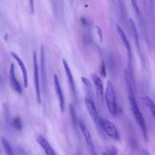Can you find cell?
I'll return each instance as SVG.
<instances>
[{"label":"cell","mask_w":155,"mask_h":155,"mask_svg":"<svg viewBox=\"0 0 155 155\" xmlns=\"http://www.w3.org/2000/svg\"><path fill=\"white\" fill-rule=\"evenodd\" d=\"M142 100L143 103L145 104V106L150 109V112L155 121V103L154 101L148 96H145L142 97Z\"/></svg>","instance_id":"15"},{"label":"cell","mask_w":155,"mask_h":155,"mask_svg":"<svg viewBox=\"0 0 155 155\" xmlns=\"http://www.w3.org/2000/svg\"><path fill=\"white\" fill-rule=\"evenodd\" d=\"M105 99L109 111L112 115H116L117 113L116 96L113 85L110 81H108L107 83L105 92Z\"/></svg>","instance_id":"2"},{"label":"cell","mask_w":155,"mask_h":155,"mask_svg":"<svg viewBox=\"0 0 155 155\" xmlns=\"http://www.w3.org/2000/svg\"><path fill=\"white\" fill-rule=\"evenodd\" d=\"M81 80L82 82V84H84V86L85 88V91L88 94V96H87V97H89V98H91V94H92V89H91V85L90 84V82L88 81V79H87L86 78L84 77H82L81 78Z\"/></svg>","instance_id":"18"},{"label":"cell","mask_w":155,"mask_h":155,"mask_svg":"<svg viewBox=\"0 0 155 155\" xmlns=\"http://www.w3.org/2000/svg\"><path fill=\"white\" fill-rule=\"evenodd\" d=\"M132 7L133 8V9L135 10V12H136V13L137 14V15L140 16V10L139 8V6L138 5V3L136 1H131Z\"/></svg>","instance_id":"22"},{"label":"cell","mask_w":155,"mask_h":155,"mask_svg":"<svg viewBox=\"0 0 155 155\" xmlns=\"http://www.w3.org/2000/svg\"><path fill=\"white\" fill-rule=\"evenodd\" d=\"M100 74L101 75L105 78L106 77V66H105V64H104V61L103 60L101 63L100 66Z\"/></svg>","instance_id":"21"},{"label":"cell","mask_w":155,"mask_h":155,"mask_svg":"<svg viewBox=\"0 0 155 155\" xmlns=\"http://www.w3.org/2000/svg\"><path fill=\"white\" fill-rule=\"evenodd\" d=\"M100 128L101 130L106 133V134L115 140L119 139V135L117 128L114 124L108 119L101 117L100 118Z\"/></svg>","instance_id":"3"},{"label":"cell","mask_w":155,"mask_h":155,"mask_svg":"<svg viewBox=\"0 0 155 155\" xmlns=\"http://www.w3.org/2000/svg\"><path fill=\"white\" fill-rule=\"evenodd\" d=\"M53 81H54V85H55V91L57 94L59 103V107L60 110L62 112L64 111V107H65V101H64V98L63 95V90H62L58 77L56 75H54L53 76Z\"/></svg>","instance_id":"7"},{"label":"cell","mask_w":155,"mask_h":155,"mask_svg":"<svg viewBox=\"0 0 155 155\" xmlns=\"http://www.w3.org/2000/svg\"><path fill=\"white\" fill-rule=\"evenodd\" d=\"M1 142L2 144L4 150V151L6 153V155H14V153L13 151V150L11 147V145L9 141L7 140V139L4 137H2L1 138Z\"/></svg>","instance_id":"16"},{"label":"cell","mask_w":155,"mask_h":155,"mask_svg":"<svg viewBox=\"0 0 155 155\" xmlns=\"http://www.w3.org/2000/svg\"><path fill=\"white\" fill-rule=\"evenodd\" d=\"M118 151L115 147H112L107 149L106 151L103 153V155H118Z\"/></svg>","instance_id":"20"},{"label":"cell","mask_w":155,"mask_h":155,"mask_svg":"<svg viewBox=\"0 0 155 155\" xmlns=\"http://www.w3.org/2000/svg\"><path fill=\"white\" fill-rule=\"evenodd\" d=\"M97 30H98V35H99V37H100V38L101 40V41H103V34H102V31H101V29L100 27L98 26H97Z\"/></svg>","instance_id":"24"},{"label":"cell","mask_w":155,"mask_h":155,"mask_svg":"<svg viewBox=\"0 0 155 155\" xmlns=\"http://www.w3.org/2000/svg\"><path fill=\"white\" fill-rule=\"evenodd\" d=\"M41 69L42 75V82L44 88H46V65H45V56H44V50L42 46L41 48Z\"/></svg>","instance_id":"14"},{"label":"cell","mask_w":155,"mask_h":155,"mask_svg":"<svg viewBox=\"0 0 155 155\" xmlns=\"http://www.w3.org/2000/svg\"><path fill=\"white\" fill-rule=\"evenodd\" d=\"M10 55L14 58V59L16 60L18 64L19 65V66L21 69L22 74L24 86L25 88H27V87H28V74H27V71L24 63H23L22 60L19 57V56L18 55H16L15 52H11Z\"/></svg>","instance_id":"9"},{"label":"cell","mask_w":155,"mask_h":155,"mask_svg":"<svg viewBox=\"0 0 155 155\" xmlns=\"http://www.w3.org/2000/svg\"><path fill=\"white\" fill-rule=\"evenodd\" d=\"M33 64H34V84L36 91V99L37 102L38 104L41 103V88L39 78V69L37 59V54L35 51L33 53Z\"/></svg>","instance_id":"4"},{"label":"cell","mask_w":155,"mask_h":155,"mask_svg":"<svg viewBox=\"0 0 155 155\" xmlns=\"http://www.w3.org/2000/svg\"><path fill=\"white\" fill-rule=\"evenodd\" d=\"M116 29H117L118 33L124 45L125 46V47L126 48V50H127V52L128 53V57L129 59V63L130 64L131 61H132V49H131V45H130V41H129V40L124 32V31L122 30V28L119 25L116 26Z\"/></svg>","instance_id":"10"},{"label":"cell","mask_w":155,"mask_h":155,"mask_svg":"<svg viewBox=\"0 0 155 155\" xmlns=\"http://www.w3.org/2000/svg\"><path fill=\"white\" fill-rule=\"evenodd\" d=\"M29 6L30 7L31 9V12H32V13H34V1H29Z\"/></svg>","instance_id":"23"},{"label":"cell","mask_w":155,"mask_h":155,"mask_svg":"<svg viewBox=\"0 0 155 155\" xmlns=\"http://www.w3.org/2000/svg\"><path fill=\"white\" fill-rule=\"evenodd\" d=\"M129 100L130 101L132 111L133 115L135 117V119L141 129V131L142 132L144 139L147 141V130L145 121L144 118L141 112L140 111V110L138 106L136 100L134 97V95L132 94V90H130V93L129 95Z\"/></svg>","instance_id":"1"},{"label":"cell","mask_w":155,"mask_h":155,"mask_svg":"<svg viewBox=\"0 0 155 155\" xmlns=\"http://www.w3.org/2000/svg\"><path fill=\"white\" fill-rule=\"evenodd\" d=\"M85 103L86 105L87 109L90 115L92 120L95 123L97 127L101 130L100 128V118L101 116L99 115L98 109L97 108L96 104L91 98L86 97L85 99Z\"/></svg>","instance_id":"5"},{"label":"cell","mask_w":155,"mask_h":155,"mask_svg":"<svg viewBox=\"0 0 155 155\" xmlns=\"http://www.w3.org/2000/svg\"><path fill=\"white\" fill-rule=\"evenodd\" d=\"M37 141L42 147L46 155H56L51 145L43 136L39 135L37 138Z\"/></svg>","instance_id":"11"},{"label":"cell","mask_w":155,"mask_h":155,"mask_svg":"<svg viewBox=\"0 0 155 155\" xmlns=\"http://www.w3.org/2000/svg\"><path fill=\"white\" fill-rule=\"evenodd\" d=\"M129 23H130V27H131V29L132 31L133 37L135 38V41H136V43L137 46H139V37H138V30H137L135 23L134 21L131 18L129 19Z\"/></svg>","instance_id":"17"},{"label":"cell","mask_w":155,"mask_h":155,"mask_svg":"<svg viewBox=\"0 0 155 155\" xmlns=\"http://www.w3.org/2000/svg\"><path fill=\"white\" fill-rule=\"evenodd\" d=\"M12 124L13 126V127L18 131H20L22 130V122L21 120L20 119V118L19 117H16L15 118L12 122Z\"/></svg>","instance_id":"19"},{"label":"cell","mask_w":155,"mask_h":155,"mask_svg":"<svg viewBox=\"0 0 155 155\" xmlns=\"http://www.w3.org/2000/svg\"><path fill=\"white\" fill-rule=\"evenodd\" d=\"M91 78H92L93 82H94V84L95 85L97 96L100 101L103 102V100H104V85H103V81H102L101 78L96 74L91 75Z\"/></svg>","instance_id":"6"},{"label":"cell","mask_w":155,"mask_h":155,"mask_svg":"<svg viewBox=\"0 0 155 155\" xmlns=\"http://www.w3.org/2000/svg\"><path fill=\"white\" fill-rule=\"evenodd\" d=\"M9 79L10 84L13 89L17 93V94L21 95L22 93V88L20 84L17 80L15 73V66L13 64H11L9 69Z\"/></svg>","instance_id":"8"},{"label":"cell","mask_w":155,"mask_h":155,"mask_svg":"<svg viewBox=\"0 0 155 155\" xmlns=\"http://www.w3.org/2000/svg\"><path fill=\"white\" fill-rule=\"evenodd\" d=\"M78 125L79 127V129L81 131V133L84 136V138H85V140L88 145V146L91 148V149H94V145H93V142H92V139L91 137V135L88 131V130L87 129V128L86 127L85 125L84 124V123L79 120L78 121Z\"/></svg>","instance_id":"13"},{"label":"cell","mask_w":155,"mask_h":155,"mask_svg":"<svg viewBox=\"0 0 155 155\" xmlns=\"http://www.w3.org/2000/svg\"><path fill=\"white\" fill-rule=\"evenodd\" d=\"M63 64L64 66V69L66 72V75L67 76V80L69 82V87L71 89V91L72 92V94L73 95H75V82H74V79H73V75L72 74V72L69 66L68 63H67V61L65 59H63Z\"/></svg>","instance_id":"12"}]
</instances>
